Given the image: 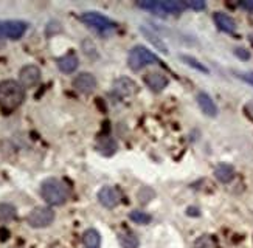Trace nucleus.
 I'll use <instances>...</instances> for the list:
<instances>
[{
	"instance_id": "nucleus-1",
	"label": "nucleus",
	"mask_w": 253,
	"mask_h": 248,
	"mask_svg": "<svg viewBox=\"0 0 253 248\" xmlns=\"http://www.w3.org/2000/svg\"><path fill=\"white\" fill-rule=\"evenodd\" d=\"M25 89L14 79H5L0 82V107L5 112H13L24 103Z\"/></svg>"
},
{
	"instance_id": "nucleus-2",
	"label": "nucleus",
	"mask_w": 253,
	"mask_h": 248,
	"mask_svg": "<svg viewBox=\"0 0 253 248\" xmlns=\"http://www.w3.org/2000/svg\"><path fill=\"white\" fill-rule=\"evenodd\" d=\"M41 196L48 205H64L70 197L69 186L59 178H47L41 185Z\"/></svg>"
},
{
	"instance_id": "nucleus-3",
	"label": "nucleus",
	"mask_w": 253,
	"mask_h": 248,
	"mask_svg": "<svg viewBox=\"0 0 253 248\" xmlns=\"http://www.w3.org/2000/svg\"><path fill=\"white\" fill-rule=\"evenodd\" d=\"M138 6L143 9L154 13L156 16L165 17V16H177L182 14L185 9V3L177 2V0H171V2H138Z\"/></svg>"
},
{
	"instance_id": "nucleus-4",
	"label": "nucleus",
	"mask_w": 253,
	"mask_h": 248,
	"mask_svg": "<svg viewBox=\"0 0 253 248\" xmlns=\"http://www.w3.org/2000/svg\"><path fill=\"white\" fill-rule=\"evenodd\" d=\"M157 62H159V58L143 45H137L134 48H130L129 56H127V64H129V69L132 71H140L146 66L157 64Z\"/></svg>"
},
{
	"instance_id": "nucleus-5",
	"label": "nucleus",
	"mask_w": 253,
	"mask_h": 248,
	"mask_svg": "<svg viewBox=\"0 0 253 248\" xmlns=\"http://www.w3.org/2000/svg\"><path fill=\"white\" fill-rule=\"evenodd\" d=\"M54 220V211L48 207H36L27 215V222L31 228H45Z\"/></svg>"
},
{
	"instance_id": "nucleus-6",
	"label": "nucleus",
	"mask_w": 253,
	"mask_h": 248,
	"mask_svg": "<svg viewBox=\"0 0 253 248\" xmlns=\"http://www.w3.org/2000/svg\"><path fill=\"white\" fill-rule=\"evenodd\" d=\"M27 28L28 24L22 20H0V37L17 40L25 35Z\"/></svg>"
},
{
	"instance_id": "nucleus-7",
	"label": "nucleus",
	"mask_w": 253,
	"mask_h": 248,
	"mask_svg": "<svg viewBox=\"0 0 253 248\" xmlns=\"http://www.w3.org/2000/svg\"><path fill=\"white\" fill-rule=\"evenodd\" d=\"M81 22L85 24L87 27L100 31V33H104V31H109V30H112L115 27L111 19H107L106 16H103L100 13H93V11L84 13L81 16Z\"/></svg>"
},
{
	"instance_id": "nucleus-8",
	"label": "nucleus",
	"mask_w": 253,
	"mask_h": 248,
	"mask_svg": "<svg viewBox=\"0 0 253 248\" xmlns=\"http://www.w3.org/2000/svg\"><path fill=\"white\" fill-rule=\"evenodd\" d=\"M41 81V70L39 67L33 66V64H28V66H24L19 71V82L24 89H31L38 85Z\"/></svg>"
},
{
	"instance_id": "nucleus-9",
	"label": "nucleus",
	"mask_w": 253,
	"mask_h": 248,
	"mask_svg": "<svg viewBox=\"0 0 253 248\" xmlns=\"http://www.w3.org/2000/svg\"><path fill=\"white\" fill-rule=\"evenodd\" d=\"M72 85H73V89L76 92L89 95V93H92L96 89V79H95V76H93L92 73L84 71V73H80L78 76H75Z\"/></svg>"
},
{
	"instance_id": "nucleus-10",
	"label": "nucleus",
	"mask_w": 253,
	"mask_h": 248,
	"mask_svg": "<svg viewBox=\"0 0 253 248\" xmlns=\"http://www.w3.org/2000/svg\"><path fill=\"white\" fill-rule=\"evenodd\" d=\"M98 200L103 205L104 208L112 210L122 200V194L118 192V189H115L114 186H103L100 191H98Z\"/></svg>"
},
{
	"instance_id": "nucleus-11",
	"label": "nucleus",
	"mask_w": 253,
	"mask_h": 248,
	"mask_svg": "<svg viewBox=\"0 0 253 248\" xmlns=\"http://www.w3.org/2000/svg\"><path fill=\"white\" fill-rule=\"evenodd\" d=\"M112 89H114L115 95L123 96V98H125V96H130L132 93L137 92V84L127 76H120L118 79L114 81Z\"/></svg>"
},
{
	"instance_id": "nucleus-12",
	"label": "nucleus",
	"mask_w": 253,
	"mask_h": 248,
	"mask_svg": "<svg viewBox=\"0 0 253 248\" xmlns=\"http://www.w3.org/2000/svg\"><path fill=\"white\" fill-rule=\"evenodd\" d=\"M145 84L152 92H162L163 89H167L168 78L160 71H152V73H148L145 76Z\"/></svg>"
},
{
	"instance_id": "nucleus-13",
	"label": "nucleus",
	"mask_w": 253,
	"mask_h": 248,
	"mask_svg": "<svg viewBox=\"0 0 253 248\" xmlns=\"http://www.w3.org/2000/svg\"><path fill=\"white\" fill-rule=\"evenodd\" d=\"M197 104H199L201 110L207 115V116H216L217 115V106L213 101V98L205 92H199L197 93Z\"/></svg>"
},
{
	"instance_id": "nucleus-14",
	"label": "nucleus",
	"mask_w": 253,
	"mask_h": 248,
	"mask_svg": "<svg viewBox=\"0 0 253 248\" xmlns=\"http://www.w3.org/2000/svg\"><path fill=\"white\" fill-rule=\"evenodd\" d=\"M56 64H58V69L62 73H67L69 74V73H73L76 69H78L80 59H78V56L75 55V53H67V55L58 58Z\"/></svg>"
},
{
	"instance_id": "nucleus-15",
	"label": "nucleus",
	"mask_w": 253,
	"mask_h": 248,
	"mask_svg": "<svg viewBox=\"0 0 253 248\" xmlns=\"http://www.w3.org/2000/svg\"><path fill=\"white\" fill-rule=\"evenodd\" d=\"M214 24L219 30L224 31V33H235L236 31V22L225 13H216Z\"/></svg>"
},
{
	"instance_id": "nucleus-16",
	"label": "nucleus",
	"mask_w": 253,
	"mask_h": 248,
	"mask_svg": "<svg viewBox=\"0 0 253 248\" xmlns=\"http://www.w3.org/2000/svg\"><path fill=\"white\" fill-rule=\"evenodd\" d=\"M214 177L221 183H230L235 178V168L228 163H221L217 165L214 169Z\"/></svg>"
},
{
	"instance_id": "nucleus-17",
	"label": "nucleus",
	"mask_w": 253,
	"mask_h": 248,
	"mask_svg": "<svg viewBox=\"0 0 253 248\" xmlns=\"http://www.w3.org/2000/svg\"><path fill=\"white\" fill-rule=\"evenodd\" d=\"M83 244L85 248H100L101 245V236L96 230L93 228H89L85 230L84 234H83Z\"/></svg>"
},
{
	"instance_id": "nucleus-18",
	"label": "nucleus",
	"mask_w": 253,
	"mask_h": 248,
	"mask_svg": "<svg viewBox=\"0 0 253 248\" xmlns=\"http://www.w3.org/2000/svg\"><path fill=\"white\" fill-rule=\"evenodd\" d=\"M117 142L114 138L111 137H103L98 140V143H96V149L100 150V152L103 155H112L115 154V150H117Z\"/></svg>"
},
{
	"instance_id": "nucleus-19",
	"label": "nucleus",
	"mask_w": 253,
	"mask_h": 248,
	"mask_svg": "<svg viewBox=\"0 0 253 248\" xmlns=\"http://www.w3.org/2000/svg\"><path fill=\"white\" fill-rule=\"evenodd\" d=\"M118 242L123 248H138L140 241L132 231H122L118 233Z\"/></svg>"
},
{
	"instance_id": "nucleus-20",
	"label": "nucleus",
	"mask_w": 253,
	"mask_h": 248,
	"mask_svg": "<svg viewBox=\"0 0 253 248\" xmlns=\"http://www.w3.org/2000/svg\"><path fill=\"white\" fill-rule=\"evenodd\" d=\"M16 208L11 203H0V222H11L16 219Z\"/></svg>"
},
{
	"instance_id": "nucleus-21",
	"label": "nucleus",
	"mask_w": 253,
	"mask_h": 248,
	"mask_svg": "<svg viewBox=\"0 0 253 248\" xmlns=\"http://www.w3.org/2000/svg\"><path fill=\"white\" fill-rule=\"evenodd\" d=\"M141 33L145 35L148 39H149V42L154 45V47H157L162 53H168V50H167V45L163 44L162 42V39L157 36V35H154L151 30H148V28H141Z\"/></svg>"
},
{
	"instance_id": "nucleus-22",
	"label": "nucleus",
	"mask_w": 253,
	"mask_h": 248,
	"mask_svg": "<svg viewBox=\"0 0 253 248\" xmlns=\"http://www.w3.org/2000/svg\"><path fill=\"white\" fill-rule=\"evenodd\" d=\"M193 248H217V245H216V241L213 239L211 236L204 234V236L197 237V239L194 241Z\"/></svg>"
},
{
	"instance_id": "nucleus-23",
	"label": "nucleus",
	"mask_w": 253,
	"mask_h": 248,
	"mask_svg": "<svg viewBox=\"0 0 253 248\" xmlns=\"http://www.w3.org/2000/svg\"><path fill=\"white\" fill-rule=\"evenodd\" d=\"M129 219H130L132 222L138 223V225H148V223L152 220L151 215H149L148 213H143V211H132V213L129 214Z\"/></svg>"
},
{
	"instance_id": "nucleus-24",
	"label": "nucleus",
	"mask_w": 253,
	"mask_h": 248,
	"mask_svg": "<svg viewBox=\"0 0 253 248\" xmlns=\"http://www.w3.org/2000/svg\"><path fill=\"white\" fill-rule=\"evenodd\" d=\"M185 5L194 9V11H202V9H205V6H207V3L202 2V0H190V2H186Z\"/></svg>"
},
{
	"instance_id": "nucleus-25",
	"label": "nucleus",
	"mask_w": 253,
	"mask_h": 248,
	"mask_svg": "<svg viewBox=\"0 0 253 248\" xmlns=\"http://www.w3.org/2000/svg\"><path fill=\"white\" fill-rule=\"evenodd\" d=\"M182 59L183 61H186V62H190V66L191 67H194V69H197V70H201V71H204V73H208V69H205L201 62H197L196 59H193V58H190V56H182Z\"/></svg>"
},
{
	"instance_id": "nucleus-26",
	"label": "nucleus",
	"mask_w": 253,
	"mask_h": 248,
	"mask_svg": "<svg viewBox=\"0 0 253 248\" xmlns=\"http://www.w3.org/2000/svg\"><path fill=\"white\" fill-rule=\"evenodd\" d=\"M235 55H236L238 58H241V59H244V61L250 59V53H249L247 50H244V48H236V50H235Z\"/></svg>"
},
{
	"instance_id": "nucleus-27",
	"label": "nucleus",
	"mask_w": 253,
	"mask_h": 248,
	"mask_svg": "<svg viewBox=\"0 0 253 248\" xmlns=\"http://www.w3.org/2000/svg\"><path fill=\"white\" fill-rule=\"evenodd\" d=\"M239 6L244 8L249 13H253V0H243V2H239Z\"/></svg>"
},
{
	"instance_id": "nucleus-28",
	"label": "nucleus",
	"mask_w": 253,
	"mask_h": 248,
	"mask_svg": "<svg viewBox=\"0 0 253 248\" xmlns=\"http://www.w3.org/2000/svg\"><path fill=\"white\" fill-rule=\"evenodd\" d=\"M239 78H243V79H246L247 82H250L252 85H253V74H241Z\"/></svg>"
},
{
	"instance_id": "nucleus-29",
	"label": "nucleus",
	"mask_w": 253,
	"mask_h": 248,
	"mask_svg": "<svg viewBox=\"0 0 253 248\" xmlns=\"http://www.w3.org/2000/svg\"><path fill=\"white\" fill-rule=\"evenodd\" d=\"M247 109H249V110H250V112L253 113V101H250V103L247 104Z\"/></svg>"
}]
</instances>
